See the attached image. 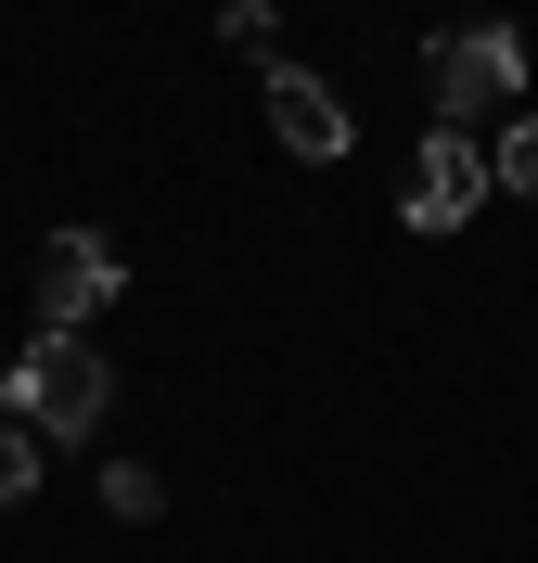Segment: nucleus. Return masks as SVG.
Here are the masks:
<instances>
[{"label":"nucleus","mask_w":538,"mask_h":563,"mask_svg":"<svg viewBox=\"0 0 538 563\" xmlns=\"http://www.w3.org/2000/svg\"><path fill=\"white\" fill-rule=\"evenodd\" d=\"M103 397H116V372L90 358V333H39V346L13 358V422H26V435H90Z\"/></svg>","instance_id":"obj_1"},{"label":"nucleus","mask_w":538,"mask_h":563,"mask_svg":"<svg viewBox=\"0 0 538 563\" xmlns=\"http://www.w3.org/2000/svg\"><path fill=\"white\" fill-rule=\"evenodd\" d=\"M424 90H436L449 129H462L474 103H513V90H526V38L513 26H436L424 38Z\"/></svg>","instance_id":"obj_2"},{"label":"nucleus","mask_w":538,"mask_h":563,"mask_svg":"<svg viewBox=\"0 0 538 563\" xmlns=\"http://www.w3.org/2000/svg\"><path fill=\"white\" fill-rule=\"evenodd\" d=\"M116 295H129V269H116L103 231H52V244H39V333H77V320H103Z\"/></svg>","instance_id":"obj_3"},{"label":"nucleus","mask_w":538,"mask_h":563,"mask_svg":"<svg viewBox=\"0 0 538 563\" xmlns=\"http://www.w3.org/2000/svg\"><path fill=\"white\" fill-rule=\"evenodd\" d=\"M487 179H501V167L474 154V129H436L424 154H410V192H397V218H410V231H462Z\"/></svg>","instance_id":"obj_4"},{"label":"nucleus","mask_w":538,"mask_h":563,"mask_svg":"<svg viewBox=\"0 0 538 563\" xmlns=\"http://www.w3.org/2000/svg\"><path fill=\"white\" fill-rule=\"evenodd\" d=\"M256 90H270V129H283V154H308V167H333V154H347V103H333L321 77L270 65V77H256Z\"/></svg>","instance_id":"obj_5"},{"label":"nucleus","mask_w":538,"mask_h":563,"mask_svg":"<svg viewBox=\"0 0 538 563\" xmlns=\"http://www.w3.org/2000/svg\"><path fill=\"white\" fill-rule=\"evenodd\" d=\"M218 38H231V52H256V65H283V26H270V0H231V13H218Z\"/></svg>","instance_id":"obj_6"},{"label":"nucleus","mask_w":538,"mask_h":563,"mask_svg":"<svg viewBox=\"0 0 538 563\" xmlns=\"http://www.w3.org/2000/svg\"><path fill=\"white\" fill-rule=\"evenodd\" d=\"M39 449H52V435H26V422H0V512H13V499L39 487Z\"/></svg>","instance_id":"obj_7"},{"label":"nucleus","mask_w":538,"mask_h":563,"mask_svg":"<svg viewBox=\"0 0 538 563\" xmlns=\"http://www.w3.org/2000/svg\"><path fill=\"white\" fill-rule=\"evenodd\" d=\"M154 499H167V487H154L142 461H116V474H103V512H116V526H154Z\"/></svg>","instance_id":"obj_8"},{"label":"nucleus","mask_w":538,"mask_h":563,"mask_svg":"<svg viewBox=\"0 0 538 563\" xmlns=\"http://www.w3.org/2000/svg\"><path fill=\"white\" fill-rule=\"evenodd\" d=\"M487 167H501L513 192H538V115H513V141H501V154H487Z\"/></svg>","instance_id":"obj_9"}]
</instances>
